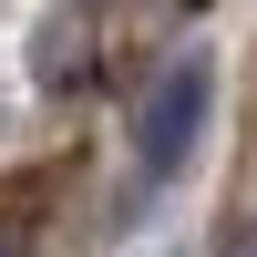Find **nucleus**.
Instances as JSON below:
<instances>
[{
    "label": "nucleus",
    "instance_id": "1",
    "mask_svg": "<svg viewBox=\"0 0 257 257\" xmlns=\"http://www.w3.org/2000/svg\"><path fill=\"white\" fill-rule=\"evenodd\" d=\"M206 93H216V72L206 62H175V72L155 82V103H144V175H175L185 155H196V134H206Z\"/></svg>",
    "mask_w": 257,
    "mask_h": 257
},
{
    "label": "nucleus",
    "instance_id": "2",
    "mask_svg": "<svg viewBox=\"0 0 257 257\" xmlns=\"http://www.w3.org/2000/svg\"><path fill=\"white\" fill-rule=\"evenodd\" d=\"M0 257H21V237H11V226H0Z\"/></svg>",
    "mask_w": 257,
    "mask_h": 257
}]
</instances>
